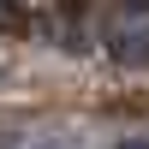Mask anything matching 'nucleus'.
<instances>
[{"label": "nucleus", "instance_id": "f257e3e1", "mask_svg": "<svg viewBox=\"0 0 149 149\" xmlns=\"http://www.w3.org/2000/svg\"><path fill=\"white\" fill-rule=\"evenodd\" d=\"M107 48H113L119 60H149V6H143V0H131V6L113 12V24H107Z\"/></svg>", "mask_w": 149, "mask_h": 149}, {"label": "nucleus", "instance_id": "f03ea898", "mask_svg": "<svg viewBox=\"0 0 149 149\" xmlns=\"http://www.w3.org/2000/svg\"><path fill=\"white\" fill-rule=\"evenodd\" d=\"M113 149H149V143L143 137H125V143H113Z\"/></svg>", "mask_w": 149, "mask_h": 149}, {"label": "nucleus", "instance_id": "7ed1b4c3", "mask_svg": "<svg viewBox=\"0 0 149 149\" xmlns=\"http://www.w3.org/2000/svg\"><path fill=\"white\" fill-rule=\"evenodd\" d=\"M0 78H6V72H0Z\"/></svg>", "mask_w": 149, "mask_h": 149}]
</instances>
